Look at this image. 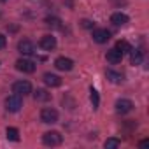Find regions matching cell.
Segmentation results:
<instances>
[{
	"mask_svg": "<svg viewBox=\"0 0 149 149\" xmlns=\"http://www.w3.org/2000/svg\"><path fill=\"white\" fill-rule=\"evenodd\" d=\"M40 121L46 123V125H53L58 121V111L56 109H51V107H46L40 111Z\"/></svg>",
	"mask_w": 149,
	"mask_h": 149,
	"instance_id": "3",
	"label": "cell"
},
{
	"mask_svg": "<svg viewBox=\"0 0 149 149\" xmlns=\"http://www.w3.org/2000/svg\"><path fill=\"white\" fill-rule=\"evenodd\" d=\"M61 135H60V132H46L44 135H42V142H44V146H51V147H54V146H60L61 144Z\"/></svg>",
	"mask_w": 149,
	"mask_h": 149,
	"instance_id": "4",
	"label": "cell"
},
{
	"mask_svg": "<svg viewBox=\"0 0 149 149\" xmlns=\"http://www.w3.org/2000/svg\"><path fill=\"white\" fill-rule=\"evenodd\" d=\"M18 51H19L23 56H30V54H33V53H35V46H33V42H32V40L23 39V40H19V42H18Z\"/></svg>",
	"mask_w": 149,
	"mask_h": 149,
	"instance_id": "6",
	"label": "cell"
},
{
	"mask_svg": "<svg viewBox=\"0 0 149 149\" xmlns=\"http://www.w3.org/2000/svg\"><path fill=\"white\" fill-rule=\"evenodd\" d=\"M0 2H6V0H0Z\"/></svg>",
	"mask_w": 149,
	"mask_h": 149,
	"instance_id": "24",
	"label": "cell"
},
{
	"mask_svg": "<svg viewBox=\"0 0 149 149\" xmlns=\"http://www.w3.org/2000/svg\"><path fill=\"white\" fill-rule=\"evenodd\" d=\"M6 135H7V139L13 140V142H18V140H19V132H18V128L9 126V128L6 130Z\"/></svg>",
	"mask_w": 149,
	"mask_h": 149,
	"instance_id": "19",
	"label": "cell"
},
{
	"mask_svg": "<svg viewBox=\"0 0 149 149\" xmlns=\"http://www.w3.org/2000/svg\"><path fill=\"white\" fill-rule=\"evenodd\" d=\"M130 61L132 65H140L142 63V58H144V51L142 49H130Z\"/></svg>",
	"mask_w": 149,
	"mask_h": 149,
	"instance_id": "14",
	"label": "cell"
},
{
	"mask_svg": "<svg viewBox=\"0 0 149 149\" xmlns=\"http://www.w3.org/2000/svg\"><path fill=\"white\" fill-rule=\"evenodd\" d=\"M128 21H130V18H128L125 13H114V14L111 16V23L116 25V26H123V25H126Z\"/></svg>",
	"mask_w": 149,
	"mask_h": 149,
	"instance_id": "11",
	"label": "cell"
},
{
	"mask_svg": "<svg viewBox=\"0 0 149 149\" xmlns=\"http://www.w3.org/2000/svg\"><path fill=\"white\" fill-rule=\"evenodd\" d=\"M90 100H91V104H93V109L97 111L98 105H100V97H98V91H97L95 88L90 90Z\"/></svg>",
	"mask_w": 149,
	"mask_h": 149,
	"instance_id": "18",
	"label": "cell"
},
{
	"mask_svg": "<svg viewBox=\"0 0 149 149\" xmlns=\"http://www.w3.org/2000/svg\"><path fill=\"white\" fill-rule=\"evenodd\" d=\"M109 39H111V32H109V30H105V28H95V30H93V40H95V42L105 44Z\"/></svg>",
	"mask_w": 149,
	"mask_h": 149,
	"instance_id": "9",
	"label": "cell"
},
{
	"mask_svg": "<svg viewBox=\"0 0 149 149\" xmlns=\"http://www.w3.org/2000/svg\"><path fill=\"white\" fill-rule=\"evenodd\" d=\"M33 98H35V102H47L51 98V93H47L46 90H35Z\"/></svg>",
	"mask_w": 149,
	"mask_h": 149,
	"instance_id": "15",
	"label": "cell"
},
{
	"mask_svg": "<svg viewBox=\"0 0 149 149\" xmlns=\"http://www.w3.org/2000/svg\"><path fill=\"white\" fill-rule=\"evenodd\" d=\"M44 83L49 86V88H58L60 84H61V79L58 77V76H54V74H44Z\"/></svg>",
	"mask_w": 149,
	"mask_h": 149,
	"instance_id": "12",
	"label": "cell"
},
{
	"mask_svg": "<svg viewBox=\"0 0 149 149\" xmlns=\"http://www.w3.org/2000/svg\"><path fill=\"white\" fill-rule=\"evenodd\" d=\"M54 67H56L58 70H61V72H68V70H72V68H74V61H72L70 58L60 56V58H56V60H54Z\"/></svg>",
	"mask_w": 149,
	"mask_h": 149,
	"instance_id": "8",
	"label": "cell"
},
{
	"mask_svg": "<svg viewBox=\"0 0 149 149\" xmlns=\"http://www.w3.org/2000/svg\"><path fill=\"white\" fill-rule=\"evenodd\" d=\"M16 68L19 72H23V74H33L35 72V63L30 61V60H26V58H19L16 61Z\"/></svg>",
	"mask_w": 149,
	"mask_h": 149,
	"instance_id": "5",
	"label": "cell"
},
{
	"mask_svg": "<svg viewBox=\"0 0 149 149\" xmlns=\"http://www.w3.org/2000/svg\"><path fill=\"white\" fill-rule=\"evenodd\" d=\"M6 46H7V39H6L2 33H0V49H4Z\"/></svg>",
	"mask_w": 149,
	"mask_h": 149,
	"instance_id": "23",
	"label": "cell"
},
{
	"mask_svg": "<svg viewBox=\"0 0 149 149\" xmlns=\"http://www.w3.org/2000/svg\"><path fill=\"white\" fill-rule=\"evenodd\" d=\"M39 46H40L42 49H46V51H53V49L56 47V37H53V35H44V37L40 39Z\"/></svg>",
	"mask_w": 149,
	"mask_h": 149,
	"instance_id": "10",
	"label": "cell"
},
{
	"mask_svg": "<svg viewBox=\"0 0 149 149\" xmlns=\"http://www.w3.org/2000/svg\"><path fill=\"white\" fill-rule=\"evenodd\" d=\"M116 49H118L119 53H128V51L132 49V46H130L126 40H118V42H116Z\"/></svg>",
	"mask_w": 149,
	"mask_h": 149,
	"instance_id": "20",
	"label": "cell"
},
{
	"mask_svg": "<svg viewBox=\"0 0 149 149\" xmlns=\"http://www.w3.org/2000/svg\"><path fill=\"white\" fill-rule=\"evenodd\" d=\"M13 93L19 95V97H26L32 93V84L28 81H16L13 84Z\"/></svg>",
	"mask_w": 149,
	"mask_h": 149,
	"instance_id": "1",
	"label": "cell"
},
{
	"mask_svg": "<svg viewBox=\"0 0 149 149\" xmlns=\"http://www.w3.org/2000/svg\"><path fill=\"white\" fill-rule=\"evenodd\" d=\"M133 111V102L128 98H119L116 102V112L118 114H128Z\"/></svg>",
	"mask_w": 149,
	"mask_h": 149,
	"instance_id": "7",
	"label": "cell"
},
{
	"mask_svg": "<svg viewBox=\"0 0 149 149\" xmlns=\"http://www.w3.org/2000/svg\"><path fill=\"white\" fill-rule=\"evenodd\" d=\"M121 60H123V53H119L116 47L111 49V51H107V61H109V63L118 65V63H121Z\"/></svg>",
	"mask_w": 149,
	"mask_h": 149,
	"instance_id": "13",
	"label": "cell"
},
{
	"mask_svg": "<svg viewBox=\"0 0 149 149\" xmlns=\"http://www.w3.org/2000/svg\"><path fill=\"white\" fill-rule=\"evenodd\" d=\"M61 21L58 19V18H46V25L47 26H53V28H60L61 25H60Z\"/></svg>",
	"mask_w": 149,
	"mask_h": 149,
	"instance_id": "21",
	"label": "cell"
},
{
	"mask_svg": "<svg viewBox=\"0 0 149 149\" xmlns=\"http://www.w3.org/2000/svg\"><path fill=\"white\" fill-rule=\"evenodd\" d=\"M21 105H23V100H21V97L16 95V93L6 98V109H7L9 112H18V111L21 109Z\"/></svg>",
	"mask_w": 149,
	"mask_h": 149,
	"instance_id": "2",
	"label": "cell"
},
{
	"mask_svg": "<svg viewBox=\"0 0 149 149\" xmlns=\"http://www.w3.org/2000/svg\"><path fill=\"white\" fill-rule=\"evenodd\" d=\"M81 25H83L84 28H93V25H95V23H93V21H90V19H83V21H81Z\"/></svg>",
	"mask_w": 149,
	"mask_h": 149,
	"instance_id": "22",
	"label": "cell"
},
{
	"mask_svg": "<svg viewBox=\"0 0 149 149\" xmlns=\"http://www.w3.org/2000/svg\"><path fill=\"white\" fill-rule=\"evenodd\" d=\"M119 146H121V140L116 139V137H111V139H107V140L104 142V147H105V149H118Z\"/></svg>",
	"mask_w": 149,
	"mask_h": 149,
	"instance_id": "17",
	"label": "cell"
},
{
	"mask_svg": "<svg viewBox=\"0 0 149 149\" xmlns=\"http://www.w3.org/2000/svg\"><path fill=\"white\" fill-rule=\"evenodd\" d=\"M105 76H107V79H109L111 83H116V84L123 81V76H121V74H119V72H116V70H111V68L105 72Z\"/></svg>",
	"mask_w": 149,
	"mask_h": 149,
	"instance_id": "16",
	"label": "cell"
}]
</instances>
